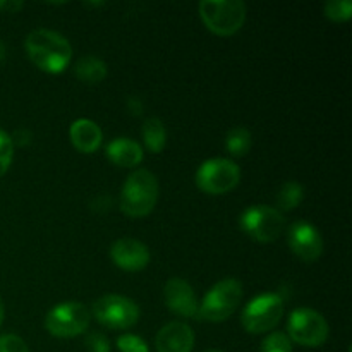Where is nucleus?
<instances>
[{"label": "nucleus", "mask_w": 352, "mask_h": 352, "mask_svg": "<svg viewBox=\"0 0 352 352\" xmlns=\"http://www.w3.org/2000/svg\"><path fill=\"white\" fill-rule=\"evenodd\" d=\"M24 3L23 2H14V0H2L0 2V10H3V12H17L19 9H23Z\"/></svg>", "instance_id": "nucleus-28"}, {"label": "nucleus", "mask_w": 352, "mask_h": 352, "mask_svg": "<svg viewBox=\"0 0 352 352\" xmlns=\"http://www.w3.org/2000/svg\"><path fill=\"white\" fill-rule=\"evenodd\" d=\"M0 352H30L26 342L14 333L0 336Z\"/></svg>", "instance_id": "nucleus-26"}, {"label": "nucleus", "mask_w": 352, "mask_h": 352, "mask_svg": "<svg viewBox=\"0 0 352 352\" xmlns=\"http://www.w3.org/2000/svg\"><path fill=\"white\" fill-rule=\"evenodd\" d=\"M141 136L151 153H160L167 144V129L157 117H150L144 120L143 127H141Z\"/></svg>", "instance_id": "nucleus-18"}, {"label": "nucleus", "mask_w": 352, "mask_h": 352, "mask_svg": "<svg viewBox=\"0 0 352 352\" xmlns=\"http://www.w3.org/2000/svg\"><path fill=\"white\" fill-rule=\"evenodd\" d=\"M239 226L251 239L258 243H272L284 232L285 219L274 206L254 205L241 213Z\"/></svg>", "instance_id": "nucleus-6"}, {"label": "nucleus", "mask_w": 352, "mask_h": 352, "mask_svg": "<svg viewBox=\"0 0 352 352\" xmlns=\"http://www.w3.org/2000/svg\"><path fill=\"white\" fill-rule=\"evenodd\" d=\"M86 352H110V342L103 333L91 332L85 339Z\"/></svg>", "instance_id": "nucleus-25"}, {"label": "nucleus", "mask_w": 352, "mask_h": 352, "mask_svg": "<svg viewBox=\"0 0 352 352\" xmlns=\"http://www.w3.org/2000/svg\"><path fill=\"white\" fill-rule=\"evenodd\" d=\"M93 316L107 329L126 330L140 320V306L126 296L107 294L93 302Z\"/></svg>", "instance_id": "nucleus-8"}, {"label": "nucleus", "mask_w": 352, "mask_h": 352, "mask_svg": "<svg viewBox=\"0 0 352 352\" xmlns=\"http://www.w3.org/2000/svg\"><path fill=\"white\" fill-rule=\"evenodd\" d=\"M205 352H223V351H215V349H212V351H205Z\"/></svg>", "instance_id": "nucleus-31"}, {"label": "nucleus", "mask_w": 352, "mask_h": 352, "mask_svg": "<svg viewBox=\"0 0 352 352\" xmlns=\"http://www.w3.org/2000/svg\"><path fill=\"white\" fill-rule=\"evenodd\" d=\"M253 146V138L246 127H234L226 136V150L232 157H246Z\"/></svg>", "instance_id": "nucleus-19"}, {"label": "nucleus", "mask_w": 352, "mask_h": 352, "mask_svg": "<svg viewBox=\"0 0 352 352\" xmlns=\"http://www.w3.org/2000/svg\"><path fill=\"white\" fill-rule=\"evenodd\" d=\"M157 352H191L195 347V333L182 322L167 323L155 337Z\"/></svg>", "instance_id": "nucleus-14"}, {"label": "nucleus", "mask_w": 352, "mask_h": 352, "mask_svg": "<svg viewBox=\"0 0 352 352\" xmlns=\"http://www.w3.org/2000/svg\"><path fill=\"white\" fill-rule=\"evenodd\" d=\"M284 315V299L280 294L267 292L251 299L243 309L241 323L250 333H265L274 330Z\"/></svg>", "instance_id": "nucleus-5"}, {"label": "nucleus", "mask_w": 352, "mask_h": 352, "mask_svg": "<svg viewBox=\"0 0 352 352\" xmlns=\"http://www.w3.org/2000/svg\"><path fill=\"white\" fill-rule=\"evenodd\" d=\"M241 299H243V284L236 278H223L206 292L196 318L212 323L223 322L239 308Z\"/></svg>", "instance_id": "nucleus-3"}, {"label": "nucleus", "mask_w": 352, "mask_h": 352, "mask_svg": "<svg viewBox=\"0 0 352 352\" xmlns=\"http://www.w3.org/2000/svg\"><path fill=\"white\" fill-rule=\"evenodd\" d=\"M91 313L82 302L67 301L55 306L47 313L45 329L58 339H72L86 332Z\"/></svg>", "instance_id": "nucleus-7"}, {"label": "nucleus", "mask_w": 352, "mask_h": 352, "mask_svg": "<svg viewBox=\"0 0 352 352\" xmlns=\"http://www.w3.org/2000/svg\"><path fill=\"white\" fill-rule=\"evenodd\" d=\"M6 58V45L2 43V40H0V62Z\"/></svg>", "instance_id": "nucleus-29"}, {"label": "nucleus", "mask_w": 352, "mask_h": 352, "mask_svg": "<svg viewBox=\"0 0 352 352\" xmlns=\"http://www.w3.org/2000/svg\"><path fill=\"white\" fill-rule=\"evenodd\" d=\"M10 140H12V144H19V146H24V144L30 143L31 140V133L30 131H16V133L10 136Z\"/></svg>", "instance_id": "nucleus-27"}, {"label": "nucleus", "mask_w": 352, "mask_h": 352, "mask_svg": "<svg viewBox=\"0 0 352 352\" xmlns=\"http://www.w3.org/2000/svg\"><path fill=\"white\" fill-rule=\"evenodd\" d=\"M3 315H6V309H3V301L2 298H0V325H2L3 322Z\"/></svg>", "instance_id": "nucleus-30"}, {"label": "nucleus", "mask_w": 352, "mask_h": 352, "mask_svg": "<svg viewBox=\"0 0 352 352\" xmlns=\"http://www.w3.org/2000/svg\"><path fill=\"white\" fill-rule=\"evenodd\" d=\"M117 347L120 352H150L148 344L141 337L133 336V333H124L117 339Z\"/></svg>", "instance_id": "nucleus-24"}, {"label": "nucleus", "mask_w": 352, "mask_h": 352, "mask_svg": "<svg viewBox=\"0 0 352 352\" xmlns=\"http://www.w3.org/2000/svg\"><path fill=\"white\" fill-rule=\"evenodd\" d=\"M14 157V144L9 134L0 129V177L9 170Z\"/></svg>", "instance_id": "nucleus-23"}, {"label": "nucleus", "mask_w": 352, "mask_h": 352, "mask_svg": "<svg viewBox=\"0 0 352 352\" xmlns=\"http://www.w3.org/2000/svg\"><path fill=\"white\" fill-rule=\"evenodd\" d=\"M287 332L291 342L305 347H318L329 339V323L311 308L294 309L289 316Z\"/></svg>", "instance_id": "nucleus-10"}, {"label": "nucleus", "mask_w": 352, "mask_h": 352, "mask_svg": "<svg viewBox=\"0 0 352 352\" xmlns=\"http://www.w3.org/2000/svg\"><path fill=\"white\" fill-rule=\"evenodd\" d=\"M72 144L81 153H93L102 146L103 133L96 122L89 119H78L71 124L69 129Z\"/></svg>", "instance_id": "nucleus-15"}, {"label": "nucleus", "mask_w": 352, "mask_h": 352, "mask_svg": "<svg viewBox=\"0 0 352 352\" xmlns=\"http://www.w3.org/2000/svg\"><path fill=\"white\" fill-rule=\"evenodd\" d=\"M107 157L119 167H136L143 162V148L133 140L117 138V140L110 141L107 146Z\"/></svg>", "instance_id": "nucleus-16"}, {"label": "nucleus", "mask_w": 352, "mask_h": 352, "mask_svg": "<svg viewBox=\"0 0 352 352\" xmlns=\"http://www.w3.org/2000/svg\"><path fill=\"white\" fill-rule=\"evenodd\" d=\"M110 258L113 265L126 272H140L150 263V251L146 244L138 239L124 237L116 241L110 248Z\"/></svg>", "instance_id": "nucleus-13"}, {"label": "nucleus", "mask_w": 352, "mask_h": 352, "mask_svg": "<svg viewBox=\"0 0 352 352\" xmlns=\"http://www.w3.org/2000/svg\"><path fill=\"white\" fill-rule=\"evenodd\" d=\"M323 12L329 19L336 21V23H344L352 17V2L351 0H332V2L325 3Z\"/></svg>", "instance_id": "nucleus-21"}, {"label": "nucleus", "mask_w": 352, "mask_h": 352, "mask_svg": "<svg viewBox=\"0 0 352 352\" xmlns=\"http://www.w3.org/2000/svg\"><path fill=\"white\" fill-rule=\"evenodd\" d=\"M241 181V168L229 158H210L196 172V186L206 195H226Z\"/></svg>", "instance_id": "nucleus-9"}, {"label": "nucleus", "mask_w": 352, "mask_h": 352, "mask_svg": "<svg viewBox=\"0 0 352 352\" xmlns=\"http://www.w3.org/2000/svg\"><path fill=\"white\" fill-rule=\"evenodd\" d=\"M198 9L205 26L219 36L237 33L246 21V3L239 0H203Z\"/></svg>", "instance_id": "nucleus-4"}, {"label": "nucleus", "mask_w": 352, "mask_h": 352, "mask_svg": "<svg viewBox=\"0 0 352 352\" xmlns=\"http://www.w3.org/2000/svg\"><path fill=\"white\" fill-rule=\"evenodd\" d=\"M287 243L292 253L305 263H313L323 253L322 234L306 220H298L289 227Z\"/></svg>", "instance_id": "nucleus-11"}, {"label": "nucleus", "mask_w": 352, "mask_h": 352, "mask_svg": "<svg viewBox=\"0 0 352 352\" xmlns=\"http://www.w3.org/2000/svg\"><path fill=\"white\" fill-rule=\"evenodd\" d=\"M158 201V181L150 170L133 172L120 192V210L131 219H141L153 212Z\"/></svg>", "instance_id": "nucleus-2"}, {"label": "nucleus", "mask_w": 352, "mask_h": 352, "mask_svg": "<svg viewBox=\"0 0 352 352\" xmlns=\"http://www.w3.org/2000/svg\"><path fill=\"white\" fill-rule=\"evenodd\" d=\"M302 198H305V188L299 182L289 181L278 189L277 192V206L282 212H291L296 206L301 205ZM278 210V212H280Z\"/></svg>", "instance_id": "nucleus-20"}, {"label": "nucleus", "mask_w": 352, "mask_h": 352, "mask_svg": "<svg viewBox=\"0 0 352 352\" xmlns=\"http://www.w3.org/2000/svg\"><path fill=\"white\" fill-rule=\"evenodd\" d=\"M260 352H292V342L285 333L274 332L261 342Z\"/></svg>", "instance_id": "nucleus-22"}, {"label": "nucleus", "mask_w": 352, "mask_h": 352, "mask_svg": "<svg viewBox=\"0 0 352 352\" xmlns=\"http://www.w3.org/2000/svg\"><path fill=\"white\" fill-rule=\"evenodd\" d=\"M164 299L167 308L182 318H196L198 316L199 302L196 299L191 284L184 278H168L164 287Z\"/></svg>", "instance_id": "nucleus-12"}, {"label": "nucleus", "mask_w": 352, "mask_h": 352, "mask_svg": "<svg viewBox=\"0 0 352 352\" xmlns=\"http://www.w3.org/2000/svg\"><path fill=\"white\" fill-rule=\"evenodd\" d=\"M24 47L31 62L48 74H58L71 64V43L57 31L45 30V28L31 31L26 36Z\"/></svg>", "instance_id": "nucleus-1"}, {"label": "nucleus", "mask_w": 352, "mask_h": 352, "mask_svg": "<svg viewBox=\"0 0 352 352\" xmlns=\"http://www.w3.org/2000/svg\"><path fill=\"white\" fill-rule=\"evenodd\" d=\"M107 72H109V69H107L105 62L95 55H85L74 65V74L81 81L89 82V85L103 81L107 78Z\"/></svg>", "instance_id": "nucleus-17"}]
</instances>
